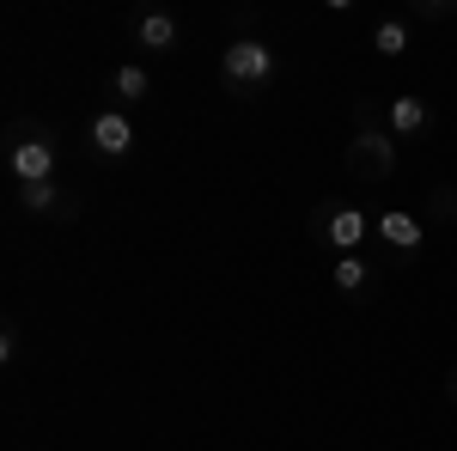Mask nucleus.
I'll use <instances>...</instances> for the list:
<instances>
[{
  "label": "nucleus",
  "mask_w": 457,
  "mask_h": 451,
  "mask_svg": "<svg viewBox=\"0 0 457 451\" xmlns=\"http://www.w3.org/2000/svg\"><path fill=\"white\" fill-rule=\"evenodd\" d=\"M275 73H281V55H275L262 37H232V49L220 55V79H226L232 92H262Z\"/></svg>",
  "instance_id": "1"
},
{
  "label": "nucleus",
  "mask_w": 457,
  "mask_h": 451,
  "mask_svg": "<svg viewBox=\"0 0 457 451\" xmlns=\"http://www.w3.org/2000/svg\"><path fill=\"white\" fill-rule=\"evenodd\" d=\"M372 213L353 208V202H336V208H317L312 213V238L329 244L336 256H360V244H372Z\"/></svg>",
  "instance_id": "2"
},
{
  "label": "nucleus",
  "mask_w": 457,
  "mask_h": 451,
  "mask_svg": "<svg viewBox=\"0 0 457 451\" xmlns=\"http://www.w3.org/2000/svg\"><path fill=\"white\" fill-rule=\"evenodd\" d=\"M348 171L360 177V183L396 171V146H390L385 129H372V110H360V135H353V146H348Z\"/></svg>",
  "instance_id": "3"
},
{
  "label": "nucleus",
  "mask_w": 457,
  "mask_h": 451,
  "mask_svg": "<svg viewBox=\"0 0 457 451\" xmlns=\"http://www.w3.org/2000/svg\"><path fill=\"white\" fill-rule=\"evenodd\" d=\"M6 171L19 177V189H31V183H55V140H49V129H37L31 140L12 135V146H6Z\"/></svg>",
  "instance_id": "4"
},
{
  "label": "nucleus",
  "mask_w": 457,
  "mask_h": 451,
  "mask_svg": "<svg viewBox=\"0 0 457 451\" xmlns=\"http://www.w3.org/2000/svg\"><path fill=\"white\" fill-rule=\"evenodd\" d=\"M129 37H135V49H146V55H171L183 31H177V19L165 6H146V13L129 19Z\"/></svg>",
  "instance_id": "5"
},
{
  "label": "nucleus",
  "mask_w": 457,
  "mask_h": 451,
  "mask_svg": "<svg viewBox=\"0 0 457 451\" xmlns=\"http://www.w3.org/2000/svg\"><path fill=\"white\" fill-rule=\"evenodd\" d=\"M86 140H92V153H98V159H122V153H135V122H129L122 110H98Z\"/></svg>",
  "instance_id": "6"
},
{
  "label": "nucleus",
  "mask_w": 457,
  "mask_h": 451,
  "mask_svg": "<svg viewBox=\"0 0 457 451\" xmlns=\"http://www.w3.org/2000/svg\"><path fill=\"white\" fill-rule=\"evenodd\" d=\"M372 232H378V244H390V250H403V256H409V250H421V244H427L421 220H415L409 208H385V213H378V226H372Z\"/></svg>",
  "instance_id": "7"
},
{
  "label": "nucleus",
  "mask_w": 457,
  "mask_h": 451,
  "mask_svg": "<svg viewBox=\"0 0 457 451\" xmlns=\"http://www.w3.org/2000/svg\"><path fill=\"white\" fill-rule=\"evenodd\" d=\"M385 122H390V135H421L427 122H433V104H427V98H415V92H403V98H390Z\"/></svg>",
  "instance_id": "8"
},
{
  "label": "nucleus",
  "mask_w": 457,
  "mask_h": 451,
  "mask_svg": "<svg viewBox=\"0 0 457 451\" xmlns=\"http://www.w3.org/2000/svg\"><path fill=\"white\" fill-rule=\"evenodd\" d=\"M329 280H336V293H348V299H360V293L372 287V269H366L360 256H336V263H329Z\"/></svg>",
  "instance_id": "9"
},
{
  "label": "nucleus",
  "mask_w": 457,
  "mask_h": 451,
  "mask_svg": "<svg viewBox=\"0 0 457 451\" xmlns=\"http://www.w3.org/2000/svg\"><path fill=\"white\" fill-rule=\"evenodd\" d=\"M19 208H25V213H73L68 202H62L55 183H31V189H19Z\"/></svg>",
  "instance_id": "10"
},
{
  "label": "nucleus",
  "mask_w": 457,
  "mask_h": 451,
  "mask_svg": "<svg viewBox=\"0 0 457 451\" xmlns=\"http://www.w3.org/2000/svg\"><path fill=\"white\" fill-rule=\"evenodd\" d=\"M372 49H378L385 62H396V55L409 49V25H403V19H385V25H372Z\"/></svg>",
  "instance_id": "11"
},
{
  "label": "nucleus",
  "mask_w": 457,
  "mask_h": 451,
  "mask_svg": "<svg viewBox=\"0 0 457 451\" xmlns=\"http://www.w3.org/2000/svg\"><path fill=\"white\" fill-rule=\"evenodd\" d=\"M110 86H116V98H135V104H141L146 92H153L146 68H135V62H129V68H116V79H110Z\"/></svg>",
  "instance_id": "12"
},
{
  "label": "nucleus",
  "mask_w": 457,
  "mask_h": 451,
  "mask_svg": "<svg viewBox=\"0 0 457 451\" xmlns=\"http://www.w3.org/2000/svg\"><path fill=\"white\" fill-rule=\"evenodd\" d=\"M445 13H452L445 0H415V19H445Z\"/></svg>",
  "instance_id": "13"
},
{
  "label": "nucleus",
  "mask_w": 457,
  "mask_h": 451,
  "mask_svg": "<svg viewBox=\"0 0 457 451\" xmlns=\"http://www.w3.org/2000/svg\"><path fill=\"white\" fill-rule=\"evenodd\" d=\"M452 403H457V384H452Z\"/></svg>",
  "instance_id": "14"
}]
</instances>
